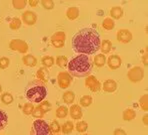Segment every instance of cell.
<instances>
[{
	"label": "cell",
	"instance_id": "6da1fadb",
	"mask_svg": "<svg viewBox=\"0 0 148 135\" xmlns=\"http://www.w3.org/2000/svg\"><path fill=\"white\" fill-rule=\"evenodd\" d=\"M101 39L98 32L93 28H83L74 35L72 39L73 51L82 55H94L98 52Z\"/></svg>",
	"mask_w": 148,
	"mask_h": 135
},
{
	"label": "cell",
	"instance_id": "7a4b0ae2",
	"mask_svg": "<svg viewBox=\"0 0 148 135\" xmlns=\"http://www.w3.org/2000/svg\"><path fill=\"white\" fill-rule=\"evenodd\" d=\"M67 67H68V73L72 77L85 78L88 77L92 72L93 63L89 56L80 54L70 60Z\"/></svg>",
	"mask_w": 148,
	"mask_h": 135
},
{
	"label": "cell",
	"instance_id": "3957f363",
	"mask_svg": "<svg viewBox=\"0 0 148 135\" xmlns=\"http://www.w3.org/2000/svg\"><path fill=\"white\" fill-rule=\"evenodd\" d=\"M47 95V88L45 84L35 80L29 82L26 86L25 97L31 103H40L45 99Z\"/></svg>",
	"mask_w": 148,
	"mask_h": 135
},
{
	"label": "cell",
	"instance_id": "277c9868",
	"mask_svg": "<svg viewBox=\"0 0 148 135\" xmlns=\"http://www.w3.org/2000/svg\"><path fill=\"white\" fill-rule=\"evenodd\" d=\"M30 135H52V132L46 121L37 119L33 122Z\"/></svg>",
	"mask_w": 148,
	"mask_h": 135
},
{
	"label": "cell",
	"instance_id": "5b68a950",
	"mask_svg": "<svg viewBox=\"0 0 148 135\" xmlns=\"http://www.w3.org/2000/svg\"><path fill=\"white\" fill-rule=\"evenodd\" d=\"M127 78L131 82H139L144 78V71L141 67H133L128 71Z\"/></svg>",
	"mask_w": 148,
	"mask_h": 135
},
{
	"label": "cell",
	"instance_id": "8992f818",
	"mask_svg": "<svg viewBox=\"0 0 148 135\" xmlns=\"http://www.w3.org/2000/svg\"><path fill=\"white\" fill-rule=\"evenodd\" d=\"M9 48L12 51L19 52V53H21V54L27 53L28 49H29L27 43L23 40H20V39H13V40L10 41Z\"/></svg>",
	"mask_w": 148,
	"mask_h": 135
},
{
	"label": "cell",
	"instance_id": "52a82bcc",
	"mask_svg": "<svg viewBox=\"0 0 148 135\" xmlns=\"http://www.w3.org/2000/svg\"><path fill=\"white\" fill-rule=\"evenodd\" d=\"M57 82L60 88L65 90L69 88L70 84H72V76L68 72H61L57 76Z\"/></svg>",
	"mask_w": 148,
	"mask_h": 135
},
{
	"label": "cell",
	"instance_id": "ba28073f",
	"mask_svg": "<svg viewBox=\"0 0 148 135\" xmlns=\"http://www.w3.org/2000/svg\"><path fill=\"white\" fill-rule=\"evenodd\" d=\"M65 39H66V35L63 31H58L54 33L50 38L51 44L55 48H63L65 45Z\"/></svg>",
	"mask_w": 148,
	"mask_h": 135
},
{
	"label": "cell",
	"instance_id": "9c48e42d",
	"mask_svg": "<svg viewBox=\"0 0 148 135\" xmlns=\"http://www.w3.org/2000/svg\"><path fill=\"white\" fill-rule=\"evenodd\" d=\"M85 86L88 88V90L92 92H98L101 90V82L96 79L94 76H88L85 80Z\"/></svg>",
	"mask_w": 148,
	"mask_h": 135
},
{
	"label": "cell",
	"instance_id": "30bf717a",
	"mask_svg": "<svg viewBox=\"0 0 148 135\" xmlns=\"http://www.w3.org/2000/svg\"><path fill=\"white\" fill-rule=\"evenodd\" d=\"M117 40L123 44H128L132 40V33L128 29H120L117 32Z\"/></svg>",
	"mask_w": 148,
	"mask_h": 135
},
{
	"label": "cell",
	"instance_id": "8fae6325",
	"mask_svg": "<svg viewBox=\"0 0 148 135\" xmlns=\"http://www.w3.org/2000/svg\"><path fill=\"white\" fill-rule=\"evenodd\" d=\"M22 21L23 23L28 26H33L34 24L37 22V15L35 12L33 11H25L22 14Z\"/></svg>",
	"mask_w": 148,
	"mask_h": 135
},
{
	"label": "cell",
	"instance_id": "7c38bea8",
	"mask_svg": "<svg viewBox=\"0 0 148 135\" xmlns=\"http://www.w3.org/2000/svg\"><path fill=\"white\" fill-rule=\"evenodd\" d=\"M121 64H122V60L118 55H111L107 60V66L110 70L119 69L121 67Z\"/></svg>",
	"mask_w": 148,
	"mask_h": 135
},
{
	"label": "cell",
	"instance_id": "4fadbf2b",
	"mask_svg": "<svg viewBox=\"0 0 148 135\" xmlns=\"http://www.w3.org/2000/svg\"><path fill=\"white\" fill-rule=\"evenodd\" d=\"M101 88H103V90L105 92L112 93L117 90V82L114 80H106L103 82V84L101 86Z\"/></svg>",
	"mask_w": 148,
	"mask_h": 135
},
{
	"label": "cell",
	"instance_id": "5bb4252c",
	"mask_svg": "<svg viewBox=\"0 0 148 135\" xmlns=\"http://www.w3.org/2000/svg\"><path fill=\"white\" fill-rule=\"evenodd\" d=\"M37 80L39 82H43V84H47L49 80V72L47 70V68H40L36 73Z\"/></svg>",
	"mask_w": 148,
	"mask_h": 135
},
{
	"label": "cell",
	"instance_id": "9a60e30c",
	"mask_svg": "<svg viewBox=\"0 0 148 135\" xmlns=\"http://www.w3.org/2000/svg\"><path fill=\"white\" fill-rule=\"evenodd\" d=\"M68 112H70V116L72 119H81L82 118V109L78 104H72L70 106V109H68Z\"/></svg>",
	"mask_w": 148,
	"mask_h": 135
},
{
	"label": "cell",
	"instance_id": "2e32d148",
	"mask_svg": "<svg viewBox=\"0 0 148 135\" xmlns=\"http://www.w3.org/2000/svg\"><path fill=\"white\" fill-rule=\"evenodd\" d=\"M22 62L25 66L34 68L37 65V59L31 54H28V55H26L22 58Z\"/></svg>",
	"mask_w": 148,
	"mask_h": 135
},
{
	"label": "cell",
	"instance_id": "e0dca14e",
	"mask_svg": "<svg viewBox=\"0 0 148 135\" xmlns=\"http://www.w3.org/2000/svg\"><path fill=\"white\" fill-rule=\"evenodd\" d=\"M123 16V10L122 8L120 7V6H114V7L111 8L110 10V17L111 19H116V20H118V19H120L121 17Z\"/></svg>",
	"mask_w": 148,
	"mask_h": 135
},
{
	"label": "cell",
	"instance_id": "ac0fdd59",
	"mask_svg": "<svg viewBox=\"0 0 148 135\" xmlns=\"http://www.w3.org/2000/svg\"><path fill=\"white\" fill-rule=\"evenodd\" d=\"M66 16L68 20H75L79 17V9L77 7H69L66 11Z\"/></svg>",
	"mask_w": 148,
	"mask_h": 135
},
{
	"label": "cell",
	"instance_id": "d6986e66",
	"mask_svg": "<svg viewBox=\"0 0 148 135\" xmlns=\"http://www.w3.org/2000/svg\"><path fill=\"white\" fill-rule=\"evenodd\" d=\"M122 117L125 121H131L136 117V111L132 108H126L122 113Z\"/></svg>",
	"mask_w": 148,
	"mask_h": 135
},
{
	"label": "cell",
	"instance_id": "ffe728a7",
	"mask_svg": "<svg viewBox=\"0 0 148 135\" xmlns=\"http://www.w3.org/2000/svg\"><path fill=\"white\" fill-rule=\"evenodd\" d=\"M111 49H112V43H111L110 40H103L101 42V44H100V49L101 50L103 55H105V54H108L110 53Z\"/></svg>",
	"mask_w": 148,
	"mask_h": 135
},
{
	"label": "cell",
	"instance_id": "44dd1931",
	"mask_svg": "<svg viewBox=\"0 0 148 135\" xmlns=\"http://www.w3.org/2000/svg\"><path fill=\"white\" fill-rule=\"evenodd\" d=\"M63 101H64V103L66 104H72L74 102V99H75V95H74L73 91L71 90H68V91H65L64 93H63Z\"/></svg>",
	"mask_w": 148,
	"mask_h": 135
},
{
	"label": "cell",
	"instance_id": "7402d4cb",
	"mask_svg": "<svg viewBox=\"0 0 148 135\" xmlns=\"http://www.w3.org/2000/svg\"><path fill=\"white\" fill-rule=\"evenodd\" d=\"M106 64V57L103 54H98L94 58V65L97 68H102Z\"/></svg>",
	"mask_w": 148,
	"mask_h": 135
},
{
	"label": "cell",
	"instance_id": "603a6c76",
	"mask_svg": "<svg viewBox=\"0 0 148 135\" xmlns=\"http://www.w3.org/2000/svg\"><path fill=\"white\" fill-rule=\"evenodd\" d=\"M8 124V115L5 111L0 109V130H3Z\"/></svg>",
	"mask_w": 148,
	"mask_h": 135
},
{
	"label": "cell",
	"instance_id": "cb8c5ba5",
	"mask_svg": "<svg viewBox=\"0 0 148 135\" xmlns=\"http://www.w3.org/2000/svg\"><path fill=\"white\" fill-rule=\"evenodd\" d=\"M61 127H62L61 129H62L63 134H70L74 129V124L72 121L68 120V121H66V122L63 123Z\"/></svg>",
	"mask_w": 148,
	"mask_h": 135
},
{
	"label": "cell",
	"instance_id": "d4e9b609",
	"mask_svg": "<svg viewBox=\"0 0 148 135\" xmlns=\"http://www.w3.org/2000/svg\"><path fill=\"white\" fill-rule=\"evenodd\" d=\"M56 117L57 118H65V117L68 115V108L66 107L65 105H61L56 109Z\"/></svg>",
	"mask_w": 148,
	"mask_h": 135
},
{
	"label": "cell",
	"instance_id": "484cf974",
	"mask_svg": "<svg viewBox=\"0 0 148 135\" xmlns=\"http://www.w3.org/2000/svg\"><path fill=\"white\" fill-rule=\"evenodd\" d=\"M102 27L105 30H107V31H110V30L114 29L115 23L111 18H105L103 20V22H102Z\"/></svg>",
	"mask_w": 148,
	"mask_h": 135
},
{
	"label": "cell",
	"instance_id": "4316f807",
	"mask_svg": "<svg viewBox=\"0 0 148 135\" xmlns=\"http://www.w3.org/2000/svg\"><path fill=\"white\" fill-rule=\"evenodd\" d=\"M41 63L44 68H50L54 65V58L51 56H44L41 59Z\"/></svg>",
	"mask_w": 148,
	"mask_h": 135
},
{
	"label": "cell",
	"instance_id": "83f0119b",
	"mask_svg": "<svg viewBox=\"0 0 148 135\" xmlns=\"http://www.w3.org/2000/svg\"><path fill=\"white\" fill-rule=\"evenodd\" d=\"M1 101L2 103L9 105V104H11L13 102V95L9 92H3L1 95Z\"/></svg>",
	"mask_w": 148,
	"mask_h": 135
},
{
	"label": "cell",
	"instance_id": "f1b7e54d",
	"mask_svg": "<svg viewBox=\"0 0 148 135\" xmlns=\"http://www.w3.org/2000/svg\"><path fill=\"white\" fill-rule=\"evenodd\" d=\"M55 63L58 67L65 68V67H67V65H68V59H67V57H65V56H58L55 60Z\"/></svg>",
	"mask_w": 148,
	"mask_h": 135
},
{
	"label": "cell",
	"instance_id": "f546056e",
	"mask_svg": "<svg viewBox=\"0 0 148 135\" xmlns=\"http://www.w3.org/2000/svg\"><path fill=\"white\" fill-rule=\"evenodd\" d=\"M75 129L80 133H84L88 129V123L85 122V121H78L75 125Z\"/></svg>",
	"mask_w": 148,
	"mask_h": 135
},
{
	"label": "cell",
	"instance_id": "4dcf8cb0",
	"mask_svg": "<svg viewBox=\"0 0 148 135\" xmlns=\"http://www.w3.org/2000/svg\"><path fill=\"white\" fill-rule=\"evenodd\" d=\"M92 103V97L90 95H83V97L80 99V105L83 106V107H88Z\"/></svg>",
	"mask_w": 148,
	"mask_h": 135
},
{
	"label": "cell",
	"instance_id": "1f68e13d",
	"mask_svg": "<svg viewBox=\"0 0 148 135\" xmlns=\"http://www.w3.org/2000/svg\"><path fill=\"white\" fill-rule=\"evenodd\" d=\"M21 27V20L19 18H13L9 23V28L11 30H18Z\"/></svg>",
	"mask_w": 148,
	"mask_h": 135
},
{
	"label": "cell",
	"instance_id": "d6a6232c",
	"mask_svg": "<svg viewBox=\"0 0 148 135\" xmlns=\"http://www.w3.org/2000/svg\"><path fill=\"white\" fill-rule=\"evenodd\" d=\"M26 4H27V1H25V0H13L12 1L13 7L17 10L23 9L26 6Z\"/></svg>",
	"mask_w": 148,
	"mask_h": 135
},
{
	"label": "cell",
	"instance_id": "836d02e7",
	"mask_svg": "<svg viewBox=\"0 0 148 135\" xmlns=\"http://www.w3.org/2000/svg\"><path fill=\"white\" fill-rule=\"evenodd\" d=\"M49 127L52 133H55V134H57L61 130V125L58 123V121H52L51 124L49 125Z\"/></svg>",
	"mask_w": 148,
	"mask_h": 135
},
{
	"label": "cell",
	"instance_id": "e575fe53",
	"mask_svg": "<svg viewBox=\"0 0 148 135\" xmlns=\"http://www.w3.org/2000/svg\"><path fill=\"white\" fill-rule=\"evenodd\" d=\"M33 109H34L33 103H31V102H28V103L24 104L22 111H23V113H24L25 115H30L32 113V111H33Z\"/></svg>",
	"mask_w": 148,
	"mask_h": 135
},
{
	"label": "cell",
	"instance_id": "d590c367",
	"mask_svg": "<svg viewBox=\"0 0 148 135\" xmlns=\"http://www.w3.org/2000/svg\"><path fill=\"white\" fill-rule=\"evenodd\" d=\"M31 114L33 115V117L39 119V118H42V117L44 116L45 112L43 111V110L41 109L39 106H36V107H34V109H33V111H32Z\"/></svg>",
	"mask_w": 148,
	"mask_h": 135
},
{
	"label": "cell",
	"instance_id": "8d00e7d4",
	"mask_svg": "<svg viewBox=\"0 0 148 135\" xmlns=\"http://www.w3.org/2000/svg\"><path fill=\"white\" fill-rule=\"evenodd\" d=\"M139 106L142 108L143 111H147V95H144L142 97H140V99H139Z\"/></svg>",
	"mask_w": 148,
	"mask_h": 135
},
{
	"label": "cell",
	"instance_id": "74e56055",
	"mask_svg": "<svg viewBox=\"0 0 148 135\" xmlns=\"http://www.w3.org/2000/svg\"><path fill=\"white\" fill-rule=\"evenodd\" d=\"M41 5L43 6L44 9L47 10H51L54 8V2L52 0H41Z\"/></svg>",
	"mask_w": 148,
	"mask_h": 135
},
{
	"label": "cell",
	"instance_id": "f35d334b",
	"mask_svg": "<svg viewBox=\"0 0 148 135\" xmlns=\"http://www.w3.org/2000/svg\"><path fill=\"white\" fill-rule=\"evenodd\" d=\"M9 64H10V60L6 57H2L0 58V69L2 70H5L9 67Z\"/></svg>",
	"mask_w": 148,
	"mask_h": 135
},
{
	"label": "cell",
	"instance_id": "ab89813d",
	"mask_svg": "<svg viewBox=\"0 0 148 135\" xmlns=\"http://www.w3.org/2000/svg\"><path fill=\"white\" fill-rule=\"evenodd\" d=\"M39 107L41 108V109L43 110L45 113L46 112H48L50 109H51V104H50V102L49 101H41L40 102V104H39Z\"/></svg>",
	"mask_w": 148,
	"mask_h": 135
},
{
	"label": "cell",
	"instance_id": "60d3db41",
	"mask_svg": "<svg viewBox=\"0 0 148 135\" xmlns=\"http://www.w3.org/2000/svg\"><path fill=\"white\" fill-rule=\"evenodd\" d=\"M113 135H127V133L123 129H121V128H116L114 130V132H113Z\"/></svg>",
	"mask_w": 148,
	"mask_h": 135
},
{
	"label": "cell",
	"instance_id": "b9f144b4",
	"mask_svg": "<svg viewBox=\"0 0 148 135\" xmlns=\"http://www.w3.org/2000/svg\"><path fill=\"white\" fill-rule=\"evenodd\" d=\"M28 3H29V5L32 6V7H36V6L38 5V1H37V0H30Z\"/></svg>",
	"mask_w": 148,
	"mask_h": 135
},
{
	"label": "cell",
	"instance_id": "7bdbcfd3",
	"mask_svg": "<svg viewBox=\"0 0 148 135\" xmlns=\"http://www.w3.org/2000/svg\"><path fill=\"white\" fill-rule=\"evenodd\" d=\"M143 122H144L145 125H147V114H145L143 116Z\"/></svg>",
	"mask_w": 148,
	"mask_h": 135
},
{
	"label": "cell",
	"instance_id": "ee69618b",
	"mask_svg": "<svg viewBox=\"0 0 148 135\" xmlns=\"http://www.w3.org/2000/svg\"><path fill=\"white\" fill-rule=\"evenodd\" d=\"M1 91H2V86H1V84H0V93H1Z\"/></svg>",
	"mask_w": 148,
	"mask_h": 135
},
{
	"label": "cell",
	"instance_id": "f6af8a7d",
	"mask_svg": "<svg viewBox=\"0 0 148 135\" xmlns=\"http://www.w3.org/2000/svg\"><path fill=\"white\" fill-rule=\"evenodd\" d=\"M82 135H89V134H82Z\"/></svg>",
	"mask_w": 148,
	"mask_h": 135
},
{
	"label": "cell",
	"instance_id": "bcb514c9",
	"mask_svg": "<svg viewBox=\"0 0 148 135\" xmlns=\"http://www.w3.org/2000/svg\"><path fill=\"white\" fill-rule=\"evenodd\" d=\"M56 135H59V134H56Z\"/></svg>",
	"mask_w": 148,
	"mask_h": 135
}]
</instances>
